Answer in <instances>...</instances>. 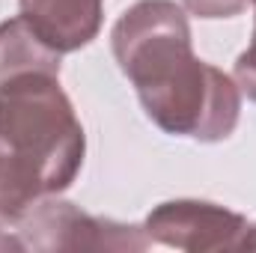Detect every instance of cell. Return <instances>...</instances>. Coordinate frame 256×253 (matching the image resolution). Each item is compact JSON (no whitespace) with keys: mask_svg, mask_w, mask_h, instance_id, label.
Here are the masks:
<instances>
[{"mask_svg":"<svg viewBox=\"0 0 256 253\" xmlns=\"http://www.w3.org/2000/svg\"><path fill=\"white\" fill-rule=\"evenodd\" d=\"M15 236L24 250H114L137 253L152 248L143 226L90 214L63 196L39 200L18 224Z\"/></svg>","mask_w":256,"mask_h":253,"instance_id":"cell-3","label":"cell"},{"mask_svg":"<svg viewBox=\"0 0 256 253\" xmlns=\"http://www.w3.org/2000/svg\"><path fill=\"white\" fill-rule=\"evenodd\" d=\"M60 68L63 54L54 51L21 15L0 24V90L30 74L60 78Z\"/></svg>","mask_w":256,"mask_h":253,"instance_id":"cell-6","label":"cell"},{"mask_svg":"<svg viewBox=\"0 0 256 253\" xmlns=\"http://www.w3.org/2000/svg\"><path fill=\"white\" fill-rule=\"evenodd\" d=\"M232 80L238 84L242 96H248L250 102H256V39L236 57L232 66Z\"/></svg>","mask_w":256,"mask_h":253,"instance_id":"cell-8","label":"cell"},{"mask_svg":"<svg viewBox=\"0 0 256 253\" xmlns=\"http://www.w3.org/2000/svg\"><path fill=\"white\" fill-rule=\"evenodd\" d=\"M250 250H256V224H254V232H250Z\"/></svg>","mask_w":256,"mask_h":253,"instance_id":"cell-11","label":"cell"},{"mask_svg":"<svg viewBox=\"0 0 256 253\" xmlns=\"http://www.w3.org/2000/svg\"><path fill=\"white\" fill-rule=\"evenodd\" d=\"M110 51L143 114L170 137L224 143L242 120V90L194 54L188 12L176 0H137L110 30Z\"/></svg>","mask_w":256,"mask_h":253,"instance_id":"cell-1","label":"cell"},{"mask_svg":"<svg viewBox=\"0 0 256 253\" xmlns=\"http://www.w3.org/2000/svg\"><path fill=\"white\" fill-rule=\"evenodd\" d=\"M185 12H191L202 21H220V18H236L250 9V0H182Z\"/></svg>","mask_w":256,"mask_h":253,"instance_id":"cell-7","label":"cell"},{"mask_svg":"<svg viewBox=\"0 0 256 253\" xmlns=\"http://www.w3.org/2000/svg\"><path fill=\"white\" fill-rule=\"evenodd\" d=\"M143 232L152 248H170L185 253L250 250L254 224L242 212H232L220 202L167 200L146 214Z\"/></svg>","mask_w":256,"mask_h":253,"instance_id":"cell-4","label":"cell"},{"mask_svg":"<svg viewBox=\"0 0 256 253\" xmlns=\"http://www.w3.org/2000/svg\"><path fill=\"white\" fill-rule=\"evenodd\" d=\"M86 134L54 74H30L0 90V230L74 185Z\"/></svg>","mask_w":256,"mask_h":253,"instance_id":"cell-2","label":"cell"},{"mask_svg":"<svg viewBox=\"0 0 256 253\" xmlns=\"http://www.w3.org/2000/svg\"><path fill=\"white\" fill-rule=\"evenodd\" d=\"M3 250H24L21 242H18V236L12 230H0V253Z\"/></svg>","mask_w":256,"mask_h":253,"instance_id":"cell-9","label":"cell"},{"mask_svg":"<svg viewBox=\"0 0 256 253\" xmlns=\"http://www.w3.org/2000/svg\"><path fill=\"white\" fill-rule=\"evenodd\" d=\"M250 9H254V39H256V0H250Z\"/></svg>","mask_w":256,"mask_h":253,"instance_id":"cell-10","label":"cell"},{"mask_svg":"<svg viewBox=\"0 0 256 253\" xmlns=\"http://www.w3.org/2000/svg\"><path fill=\"white\" fill-rule=\"evenodd\" d=\"M18 15L60 54L86 48L102 33L104 0H18Z\"/></svg>","mask_w":256,"mask_h":253,"instance_id":"cell-5","label":"cell"}]
</instances>
